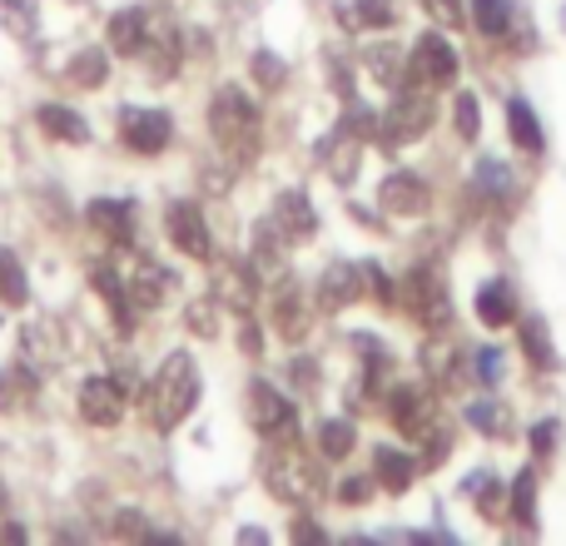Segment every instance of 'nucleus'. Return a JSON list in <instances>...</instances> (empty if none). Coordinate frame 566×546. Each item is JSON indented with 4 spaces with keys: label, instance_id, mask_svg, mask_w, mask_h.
<instances>
[{
    "label": "nucleus",
    "instance_id": "f257e3e1",
    "mask_svg": "<svg viewBox=\"0 0 566 546\" xmlns=\"http://www.w3.org/2000/svg\"><path fill=\"white\" fill-rule=\"evenodd\" d=\"M199 402V368L185 348H175L165 363L155 368V378L145 382V398H139V412L155 432H175L179 422L195 412Z\"/></svg>",
    "mask_w": 566,
    "mask_h": 546
},
{
    "label": "nucleus",
    "instance_id": "f03ea898",
    "mask_svg": "<svg viewBox=\"0 0 566 546\" xmlns=\"http://www.w3.org/2000/svg\"><path fill=\"white\" fill-rule=\"evenodd\" d=\"M259 129H264V115H259V105L239 85L214 90V99H209V135H214V145L229 159L249 165L259 155Z\"/></svg>",
    "mask_w": 566,
    "mask_h": 546
},
{
    "label": "nucleus",
    "instance_id": "7ed1b4c3",
    "mask_svg": "<svg viewBox=\"0 0 566 546\" xmlns=\"http://www.w3.org/2000/svg\"><path fill=\"white\" fill-rule=\"evenodd\" d=\"M264 487L274 492L279 502H289V507H313V502L323 497V472L313 468L293 442H279L264 458Z\"/></svg>",
    "mask_w": 566,
    "mask_h": 546
},
{
    "label": "nucleus",
    "instance_id": "20e7f679",
    "mask_svg": "<svg viewBox=\"0 0 566 546\" xmlns=\"http://www.w3.org/2000/svg\"><path fill=\"white\" fill-rule=\"evenodd\" d=\"M388 412H392V428L412 442H428V458H442V422H438V408H432V392L428 388H392L388 398Z\"/></svg>",
    "mask_w": 566,
    "mask_h": 546
},
{
    "label": "nucleus",
    "instance_id": "39448f33",
    "mask_svg": "<svg viewBox=\"0 0 566 546\" xmlns=\"http://www.w3.org/2000/svg\"><path fill=\"white\" fill-rule=\"evenodd\" d=\"M432 95L428 90H402L398 99H392L388 109H382V119H378V139L388 149H398V145H408V139H418V135H428L432 129Z\"/></svg>",
    "mask_w": 566,
    "mask_h": 546
},
{
    "label": "nucleus",
    "instance_id": "423d86ee",
    "mask_svg": "<svg viewBox=\"0 0 566 546\" xmlns=\"http://www.w3.org/2000/svg\"><path fill=\"white\" fill-rule=\"evenodd\" d=\"M402 308L422 323V328H448L452 318V298H448V283L432 264L412 269L408 283H402Z\"/></svg>",
    "mask_w": 566,
    "mask_h": 546
},
{
    "label": "nucleus",
    "instance_id": "0eeeda50",
    "mask_svg": "<svg viewBox=\"0 0 566 546\" xmlns=\"http://www.w3.org/2000/svg\"><path fill=\"white\" fill-rule=\"evenodd\" d=\"M249 428L259 432V438H274V442H293V432H298V412H293V402L283 398L274 382H249Z\"/></svg>",
    "mask_w": 566,
    "mask_h": 546
},
{
    "label": "nucleus",
    "instance_id": "6e6552de",
    "mask_svg": "<svg viewBox=\"0 0 566 546\" xmlns=\"http://www.w3.org/2000/svg\"><path fill=\"white\" fill-rule=\"evenodd\" d=\"M125 402H129V388L115 372H95V378L80 382V418L90 428H115L125 418Z\"/></svg>",
    "mask_w": 566,
    "mask_h": 546
},
{
    "label": "nucleus",
    "instance_id": "1a4fd4ad",
    "mask_svg": "<svg viewBox=\"0 0 566 546\" xmlns=\"http://www.w3.org/2000/svg\"><path fill=\"white\" fill-rule=\"evenodd\" d=\"M165 229H169V244H175L185 259H195V264H205V259L214 254V239H209L205 209H199L195 199H175V204H169V214H165Z\"/></svg>",
    "mask_w": 566,
    "mask_h": 546
},
{
    "label": "nucleus",
    "instance_id": "9d476101",
    "mask_svg": "<svg viewBox=\"0 0 566 546\" xmlns=\"http://www.w3.org/2000/svg\"><path fill=\"white\" fill-rule=\"evenodd\" d=\"M408 75H412V85H422V90L452 85V80H458V50L442 35H422L408 55Z\"/></svg>",
    "mask_w": 566,
    "mask_h": 546
},
{
    "label": "nucleus",
    "instance_id": "9b49d317",
    "mask_svg": "<svg viewBox=\"0 0 566 546\" xmlns=\"http://www.w3.org/2000/svg\"><path fill=\"white\" fill-rule=\"evenodd\" d=\"M119 283H125L129 303H135L139 313H149V308H159V298L169 293V269L155 264L149 254H129L125 264H119Z\"/></svg>",
    "mask_w": 566,
    "mask_h": 546
},
{
    "label": "nucleus",
    "instance_id": "f8f14e48",
    "mask_svg": "<svg viewBox=\"0 0 566 546\" xmlns=\"http://www.w3.org/2000/svg\"><path fill=\"white\" fill-rule=\"evenodd\" d=\"M269 229H274L283 244H308L313 229H318V214H313L308 195H303V189H283L274 199V209H269Z\"/></svg>",
    "mask_w": 566,
    "mask_h": 546
},
{
    "label": "nucleus",
    "instance_id": "ddd939ff",
    "mask_svg": "<svg viewBox=\"0 0 566 546\" xmlns=\"http://www.w3.org/2000/svg\"><path fill=\"white\" fill-rule=\"evenodd\" d=\"M20 348H25V363H30L35 372L60 368V363H65V323L50 318V313L30 318L25 333H20Z\"/></svg>",
    "mask_w": 566,
    "mask_h": 546
},
{
    "label": "nucleus",
    "instance_id": "4468645a",
    "mask_svg": "<svg viewBox=\"0 0 566 546\" xmlns=\"http://www.w3.org/2000/svg\"><path fill=\"white\" fill-rule=\"evenodd\" d=\"M119 135H125V145L135 149V155H159V149H169V135H175V125H169L165 109L129 105L125 115H119Z\"/></svg>",
    "mask_w": 566,
    "mask_h": 546
},
{
    "label": "nucleus",
    "instance_id": "2eb2a0df",
    "mask_svg": "<svg viewBox=\"0 0 566 546\" xmlns=\"http://www.w3.org/2000/svg\"><path fill=\"white\" fill-rule=\"evenodd\" d=\"M139 60L149 65V75H155V80H175L179 75V25L169 15H149Z\"/></svg>",
    "mask_w": 566,
    "mask_h": 546
},
{
    "label": "nucleus",
    "instance_id": "dca6fc26",
    "mask_svg": "<svg viewBox=\"0 0 566 546\" xmlns=\"http://www.w3.org/2000/svg\"><path fill=\"white\" fill-rule=\"evenodd\" d=\"M368 293V264H328V273L318 279V308L338 313Z\"/></svg>",
    "mask_w": 566,
    "mask_h": 546
},
{
    "label": "nucleus",
    "instance_id": "f3484780",
    "mask_svg": "<svg viewBox=\"0 0 566 546\" xmlns=\"http://www.w3.org/2000/svg\"><path fill=\"white\" fill-rule=\"evenodd\" d=\"M254 293H259V273L254 264H224L214 273V298L219 308L239 313V318H249L254 313Z\"/></svg>",
    "mask_w": 566,
    "mask_h": 546
},
{
    "label": "nucleus",
    "instance_id": "a211bd4d",
    "mask_svg": "<svg viewBox=\"0 0 566 546\" xmlns=\"http://www.w3.org/2000/svg\"><path fill=\"white\" fill-rule=\"evenodd\" d=\"M85 219L99 239H109V244H119V249L135 239V204H129V199H95V204L85 209Z\"/></svg>",
    "mask_w": 566,
    "mask_h": 546
},
{
    "label": "nucleus",
    "instance_id": "6ab92c4d",
    "mask_svg": "<svg viewBox=\"0 0 566 546\" xmlns=\"http://www.w3.org/2000/svg\"><path fill=\"white\" fill-rule=\"evenodd\" d=\"M318 159H323V169H328L338 185H353V175H358V159H363V135H353L348 125H338L318 145Z\"/></svg>",
    "mask_w": 566,
    "mask_h": 546
},
{
    "label": "nucleus",
    "instance_id": "aec40b11",
    "mask_svg": "<svg viewBox=\"0 0 566 546\" xmlns=\"http://www.w3.org/2000/svg\"><path fill=\"white\" fill-rule=\"evenodd\" d=\"M378 204L388 209V214H398V219H412V214L428 209V185H422L418 175H392V179H382Z\"/></svg>",
    "mask_w": 566,
    "mask_h": 546
},
{
    "label": "nucleus",
    "instance_id": "412c9836",
    "mask_svg": "<svg viewBox=\"0 0 566 546\" xmlns=\"http://www.w3.org/2000/svg\"><path fill=\"white\" fill-rule=\"evenodd\" d=\"M145 30H149V10L145 6H129V10H119V15H109L105 45L115 50V55H139V45H145Z\"/></svg>",
    "mask_w": 566,
    "mask_h": 546
},
{
    "label": "nucleus",
    "instance_id": "4be33fe9",
    "mask_svg": "<svg viewBox=\"0 0 566 546\" xmlns=\"http://www.w3.org/2000/svg\"><path fill=\"white\" fill-rule=\"evenodd\" d=\"M283 239L269 229V219L259 224V234H254V254H249V264H254V273H259V283H283L289 279V264H283Z\"/></svg>",
    "mask_w": 566,
    "mask_h": 546
},
{
    "label": "nucleus",
    "instance_id": "5701e85b",
    "mask_svg": "<svg viewBox=\"0 0 566 546\" xmlns=\"http://www.w3.org/2000/svg\"><path fill=\"white\" fill-rule=\"evenodd\" d=\"M35 125L45 129L50 139H60V145H85V139H90V125L75 115V109H65V105H40L35 109Z\"/></svg>",
    "mask_w": 566,
    "mask_h": 546
},
{
    "label": "nucleus",
    "instance_id": "b1692460",
    "mask_svg": "<svg viewBox=\"0 0 566 546\" xmlns=\"http://www.w3.org/2000/svg\"><path fill=\"white\" fill-rule=\"evenodd\" d=\"M363 65H368V75L378 80L382 90H398L402 75H408V55H402L398 45H373V50H363Z\"/></svg>",
    "mask_w": 566,
    "mask_h": 546
},
{
    "label": "nucleus",
    "instance_id": "393cba45",
    "mask_svg": "<svg viewBox=\"0 0 566 546\" xmlns=\"http://www.w3.org/2000/svg\"><path fill=\"white\" fill-rule=\"evenodd\" d=\"M274 328L289 343H298L303 333H308V303H303V293L289 288V283H283V293H279V303H274Z\"/></svg>",
    "mask_w": 566,
    "mask_h": 546
},
{
    "label": "nucleus",
    "instance_id": "a878e982",
    "mask_svg": "<svg viewBox=\"0 0 566 546\" xmlns=\"http://www.w3.org/2000/svg\"><path fill=\"white\" fill-rule=\"evenodd\" d=\"M373 462H378V468H373V482H378V487H388V492H408L412 487V472H418V462L412 458H402V452H392V448H378L373 452Z\"/></svg>",
    "mask_w": 566,
    "mask_h": 546
},
{
    "label": "nucleus",
    "instance_id": "bb28decb",
    "mask_svg": "<svg viewBox=\"0 0 566 546\" xmlns=\"http://www.w3.org/2000/svg\"><path fill=\"white\" fill-rule=\"evenodd\" d=\"M35 368L30 363H15V368L0 372V412H20L30 398H35Z\"/></svg>",
    "mask_w": 566,
    "mask_h": 546
},
{
    "label": "nucleus",
    "instance_id": "cd10ccee",
    "mask_svg": "<svg viewBox=\"0 0 566 546\" xmlns=\"http://www.w3.org/2000/svg\"><path fill=\"white\" fill-rule=\"evenodd\" d=\"M478 318L488 323V328H507V323L517 318V298H512L507 283H488V288L478 293Z\"/></svg>",
    "mask_w": 566,
    "mask_h": 546
},
{
    "label": "nucleus",
    "instance_id": "c85d7f7f",
    "mask_svg": "<svg viewBox=\"0 0 566 546\" xmlns=\"http://www.w3.org/2000/svg\"><path fill=\"white\" fill-rule=\"evenodd\" d=\"M105 75H109L105 50H80V55H70V65H65V80L70 85H80V90H99L105 85Z\"/></svg>",
    "mask_w": 566,
    "mask_h": 546
},
{
    "label": "nucleus",
    "instance_id": "c756f323",
    "mask_svg": "<svg viewBox=\"0 0 566 546\" xmlns=\"http://www.w3.org/2000/svg\"><path fill=\"white\" fill-rule=\"evenodd\" d=\"M338 15H343V25H353V30H388L398 10H392V0H353Z\"/></svg>",
    "mask_w": 566,
    "mask_h": 546
},
{
    "label": "nucleus",
    "instance_id": "7c9ffc66",
    "mask_svg": "<svg viewBox=\"0 0 566 546\" xmlns=\"http://www.w3.org/2000/svg\"><path fill=\"white\" fill-rule=\"evenodd\" d=\"M25 298H30L25 269H20V259L10 254V249H0V303H10V308H25Z\"/></svg>",
    "mask_w": 566,
    "mask_h": 546
},
{
    "label": "nucleus",
    "instance_id": "2f4dec72",
    "mask_svg": "<svg viewBox=\"0 0 566 546\" xmlns=\"http://www.w3.org/2000/svg\"><path fill=\"white\" fill-rule=\"evenodd\" d=\"M507 125H512V139H517V149H527V155H542V129H537V119H532L527 99H512V105H507Z\"/></svg>",
    "mask_w": 566,
    "mask_h": 546
},
{
    "label": "nucleus",
    "instance_id": "473e14b6",
    "mask_svg": "<svg viewBox=\"0 0 566 546\" xmlns=\"http://www.w3.org/2000/svg\"><path fill=\"white\" fill-rule=\"evenodd\" d=\"M353 442H358V432H353V422H343V418H328L318 428V452H323V458H333V462L348 458Z\"/></svg>",
    "mask_w": 566,
    "mask_h": 546
},
{
    "label": "nucleus",
    "instance_id": "72a5a7b5",
    "mask_svg": "<svg viewBox=\"0 0 566 546\" xmlns=\"http://www.w3.org/2000/svg\"><path fill=\"white\" fill-rule=\"evenodd\" d=\"M472 15H478V30L492 40H502L512 30V6L507 0H472Z\"/></svg>",
    "mask_w": 566,
    "mask_h": 546
},
{
    "label": "nucleus",
    "instance_id": "f704fd0d",
    "mask_svg": "<svg viewBox=\"0 0 566 546\" xmlns=\"http://www.w3.org/2000/svg\"><path fill=\"white\" fill-rule=\"evenodd\" d=\"M468 422L478 432H488V438H507V432H512V412L502 408V402H472Z\"/></svg>",
    "mask_w": 566,
    "mask_h": 546
},
{
    "label": "nucleus",
    "instance_id": "c9c22d12",
    "mask_svg": "<svg viewBox=\"0 0 566 546\" xmlns=\"http://www.w3.org/2000/svg\"><path fill=\"white\" fill-rule=\"evenodd\" d=\"M422 368H428L432 382L448 388V382L458 378V348H452V343H428V348H422Z\"/></svg>",
    "mask_w": 566,
    "mask_h": 546
},
{
    "label": "nucleus",
    "instance_id": "e433bc0d",
    "mask_svg": "<svg viewBox=\"0 0 566 546\" xmlns=\"http://www.w3.org/2000/svg\"><path fill=\"white\" fill-rule=\"evenodd\" d=\"M0 20H6V30L15 40H30V30H35V0H0Z\"/></svg>",
    "mask_w": 566,
    "mask_h": 546
},
{
    "label": "nucleus",
    "instance_id": "4c0bfd02",
    "mask_svg": "<svg viewBox=\"0 0 566 546\" xmlns=\"http://www.w3.org/2000/svg\"><path fill=\"white\" fill-rule=\"evenodd\" d=\"M185 323L199 333V338H214V333H219V298H214V293H209V298H195V303H189Z\"/></svg>",
    "mask_w": 566,
    "mask_h": 546
},
{
    "label": "nucleus",
    "instance_id": "58836bf2",
    "mask_svg": "<svg viewBox=\"0 0 566 546\" xmlns=\"http://www.w3.org/2000/svg\"><path fill=\"white\" fill-rule=\"evenodd\" d=\"M522 343H527V358H537L542 368H557V353H552V343H547V323H542V318L522 323Z\"/></svg>",
    "mask_w": 566,
    "mask_h": 546
},
{
    "label": "nucleus",
    "instance_id": "ea45409f",
    "mask_svg": "<svg viewBox=\"0 0 566 546\" xmlns=\"http://www.w3.org/2000/svg\"><path fill=\"white\" fill-rule=\"evenodd\" d=\"M254 80H259L264 90H279L283 80H289V65H283L274 50H259V55H254Z\"/></svg>",
    "mask_w": 566,
    "mask_h": 546
},
{
    "label": "nucleus",
    "instance_id": "a19ab883",
    "mask_svg": "<svg viewBox=\"0 0 566 546\" xmlns=\"http://www.w3.org/2000/svg\"><path fill=\"white\" fill-rule=\"evenodd\" d=\"M532 502H537V477H532V472H522L517 487H512V517L532 522Z\"/></svg>",
    "mask_w": 566,
    "mask_h": 546
},
{
    "label": "nucleus",
    "instance_id": "79ce46f5",
    "mask_svg": "<svg viewBox=\"0 0 566 546\" xmlns=\"http://www.w3.org/2000/svg\"><path fill=\"white\" fill-rule=\"evenodd\" d=\"M478 189L482 195H512V175L502 165H492V159H482L478 165Z\"/></svg>",
    "mask_w": 566,
    "mask_h": 546
},
{
    "label": "nucleus",
    "instance_id": "37998d69",
    "mask_svg": "<svg viewBox=\"0 0 566 546\" xmlns=\"http://www.w3.org/2000/svg\"><path fill=\"white\" fill-rule=\"evenodd\" d=\"M422 10H428L442 30H462V15H468V10H462V0H422Z\"/></svg>",
    "mask_w": 566,
    "mask_h": 546
},
{
    "label": "nucleus",
    "instance_id": "c03bdc74",
    "mask_svg": "<svg viewBox=\"0 0 566 546\" xmlns=\"http://www.w3.org/2000/svg\"><path fill=\"white\" fill-rule=\"evenodd\" d=\"M105 532H109V537H149V527L135 517V512H119V517H109Z\"/></svg>",
    "mask_w": 566,
    "mask_h": 546
},
{
    "label": "nucleus",
    "instance_id": "a18cd8bd",
    "mask_svg": "<svg viewBox=\"0 0 566 546\" xmlns=\"http://www.w3.org/2000/svg\"><path fill=\"white\" fill-rule=\"evenodd\" d=\"M458 135L478 139V99L472 95H458Z\"/></svg>",
    "mask_w": 566,
    "mask_h": 546
},
{
    "label": "nucleus",
    "instance_id": "49530a36",
    "mask_svg": "<svg viewBox=\"0 0 566 546\" xmlns=\"http://www.w3.org/2000/svg\"><path fill=\"white\" fill-rule=\"evenodd\" d=\"M478 372H482V382L492 388V382L502 378V353H497V348H482V353H478Z\"/></svg>",
    "mask_w": 566,
    "mask_h": 546
},
{
    "label": "nucleus",
    "instance_id": "de8ad7c7",
    "mask_svg": "<svg viewBox=\"0 0 566 546\" xmlns=\"http://www.w3.org/2000/svg\"><path fill=\"white\" fill-rule=\"evenodd\" d=\"M368 492H373V477H348V482L338 487V497H343V502H363Z\"/></svg>",
    "mask_w": 566,
    "mask_h": 546
},
{
    "label": "nucleus",
    "instance_id": "09e8293b",
    "mask_svg": "<svg viewBox=\"0 0 566 546\" xmlns=\"http://www.w3.org/2000/svg\"><path fill=\"white\" fill-rule=\"evenodd\" d=\"M532 448H537V452H552V448H557V422H542V428L532 432Z\"/></svg>",
    "mask_w": 566,
    "mask_h": 546
},
{
    "label": "nucleus",
    "instance_id": "8fccbe9b",
    "mask_svg": "<svg viewBox=\"0 0 566 546\" xmlns=\"http://www.w3.org/2000/svg\"><path fill=\"white\" fill-rule=\"evenodd\" d=\"M293 542H323V532L313 522H293Z\"/></svg>",
    "mask_w": 566,
    "mask_h": 546
},
{
    "label": "nucleus",
    "instance_id": "3c124183",
    "mask_svg": "<svg viewBox=\"0 0 566 546\" xmlns=\"http://www.w3.org/2000/svg\"><path fill=\"white\" fill-rule=\"evenodd\" d=\"M0 507H6V487H0Z\"/></svg>",
    "mask_w": 566,
    "mask_h": 546
}]
</instances>
